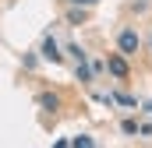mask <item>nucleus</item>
I'll use <instances>...</instances> for the list:
<instances>
[{
	"label": "nucleus",
	"mask_w": 152,
	"mask_h": 148,
	"mask_svg": "<svg viewBox=\"0 0 152 148\" xmlns=\"http://www.w3.org/2000/svg\"><path fill=\"white\" fill-rule=\"evenodd\" d=\"M117 46H120V57H134L138 53V46H142V39L134 28H124L120 36H117Z\"/></svg>",
	"instance_id": "obj_1"
},
{
	"label": "nucleus",
	"mask_w": 152,
	"mask_h": 148,
	"mask_svg": "<svg viewBox=\"0 0 152 148\" xmlns=\"http://www.w3.org/2000/svg\"><path fill=\"white\" fill-rule=\"evenodd\" d=\"M106 71L113 74V78H127V60H124L120 53H113V57L106 60Z\"/></svg>",
	"instance_id": "obj_2"
},
{
	"label": "nucleus",
	"mask_w": 152,
	"mask_h": 148,
	"mask_svg": "<svg viewBox=\"0 0 152 148\" xmlns=\"http://www.w3.org/2000/svg\"><path fill=\"white\" fill-rule=\"evenodd\" d=\"M42 57H46V60H53V64H60V60H64V53H60V46H57V39H53V36L42 42Z\"/></svg>",
	"instance_id": "obj_3"
},
{
	"label": "nucleus",
	"mask_w": 152,
	"mask_h": 148,
	"mask_svg": "<svg viewBox=\"0 0 152 148\" xmlns=\"http://www.w3.org/2000/svg\"><path fill=\"white\" fill-rule=\"evenodd\" d=\"M39 106H42V110H60V99H57L53 92H42V95H39Z\"/></svg>",
	"instance_id": "obj_4"
},
{
	"label": "nucleus",
	"mask_w": 152,
	"mask_h": 148,
	"mask_svg": "<svg viewBox=\"0 0 152 148\" xmlns=\"http://www.w3.org/2000/svg\"><path fill=\"white\" fill-rule=\"evenodd\" d=\"M71 148H96V141H92L88 134H78L75 141H71Z\"/></svg>",
	"instance_id": "obj_5"
},
{
	"label": "nucleus",
	"mask_w": 152,
	"mask_h": 148,
	"mask_svg": "<svg viewBox=\"0 0 152 148\" xmlns=\"http://www.w3.org/2000/svg\"><path fill=\"white\" fill-rule=\"evenodd\" d=\"M78 81H92V67H88L85 60L78 64Z\"/></svg>",
	"instance_id": "obj_6"
},
{
	"label": "nucleus",
	"mask_w": 152,
	"mask_h": 148,
	"mask_svg": "<svg viewBox=\"0 0 152 148\" xmlns=\"http://www.w3.org/2000/svg\"><path fill=\"white\" fill-rule=\"evenodd\" d=\"M53 148H71V141H57V145H53Z\"/></svg>",
	"instance_id": "obj_7"
},
{
	"label": "nucleus",
	"mask_w": 152,
	"mask_h": 148,
	"mask_svg": "<svg viewBox=\"0 0 152 148\" xmlns=\"http://www.w3.org/2000/svg\"><path fill=\"white\" fill-rule=\"evenodd\" d=\"M71 4H81V7H85V4H96V0H71Z\"/></svg>",
	"instance_id": "obj_8"
}]
</instances>
